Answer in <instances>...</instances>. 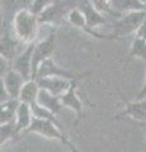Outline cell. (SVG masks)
Listing matches in <instances>:
<instances>
[{
	"instance_id": "obj_1",
	"label": "cell",
	"mask_w": 146,
	"mask_h": 152,
	"mask_svg": "<svg viewBox=\"0 0 146 152\" xmlns=\"http://www.w3.org/2000/svg\"><path fill=\"white\" fill-rule=\"evenodd\" d=\"M38 17H36L29 9H19L13 15L12 32L15 38L23 45L34 43L40 32Z\"/></svg>"
},
{
	"instance_id": "obj_2",
	"label": "cell",
	"mask_w": 146,
	"mask_h": 152,
	"mask_svg": "<svg viewBox=\"0 0 146 152\" xmlns=\"http://www.w3.org/2000/svg\"><path fill=\"white\" fill-rule=\"evenodd\" d=\"M26 133H34V134H38L41 137H43V138L57 141L61 145L67 147L71 152H79V150L75 147V145L70 141L67 134L65 133V129L60 128L57 124H55V123L50 122V121L37 119V118H34L32 126L28 128Z\"/></svg>"
},
{
	"instance_id": "obj_3",
	"label": "cell",
	"mask_w": 146,
	"mask_h": 152,
	"mask_svg": "<svg viewBox=\"0 0 146 152\" xmlns=\"http://www.w3.org/2000/svg\"><path fill=\"white\" fill-rule=\"evenodd\" d=\"M146 18V10L145 12H132L123 14L120 19L113 22V34L118 39L121 38H127L131 34H136L139 28L144 23Z\"/></svg>"
},
{
	"instance_id": "obj_4",
	"label": "cell",
	"mask_w": 146,
	"mask_h": 152,
	"mask_svg": "<svg viewBox=\"0 0 146 152\" xmlns=\"http://www.w3.org/2000/svg\"><path fill=\"white\" fill-rule=\"evenodd\" d=\"M55 45H56V34L55 31L51 29L43 39L36 41L34 43V51H33V60H32V80L36 79V74L38 70L40 65L45 62L46 60L52 58V55L55 52Z\"/></svg>"
},
{
	"instance_id": "obj_5",
	"label": "cell",
	"mask_w": 146,
	"mask_h": 152,
	"mask_svg": "<svg viewBox=\"0 0 146 152\" xmlns=\"http://www.w3.org/2000/svg\"><path fill=\"white\" fill-rule=\"evenodd\" d=\"M87 75L88 74H76V72H73V71H70V70H66V69L59 66L55 62L54 58H48L40 65L34 80L46 79V77H60V79H66V80L74 81V80H79Z\"/></svg>"
},
{
	"instance_id": "obj_6",
	"label": "cell",
	"mask_w": 146,
	"mask_h": 152,
	"mask_svg": "<svg viewBox=\"0 0 146 152\" xmlns=\"http://www.w3.org/2000/svg\"><path fill=\"white\" fill-rule=\"evenodd\" d=\"M27 45H23L22 42H19L15 38V36L13 34L12 29L10 31H4L1 33V39H0V56L1 58L7 60L8 62L12 64V61L15 57L22 53Z\"/></svg>"
},
{
	"instance_id": "obj_7",
	"label": "cell",
	"mask_w": 146,
	"mask_h": 152,
	"mask_svg": "<svg viewBox=\"0 0 146 152\" xmlns=\"http://www.w3.org/2000/svg\"><path fill=\"white\" fill-rule=\"evenodd\" d=\"M70 9L66 8L65 3L60 1H52L51 5L38 17L40 26H60L62 22L66 20L67 13Z\"/></svg>"
},
{
	"instance_id": "obj_8",
	"label": "cell",
	"mask_w": 146,
	"mask_h": 152,
	"mask_svg": "<svg viewBox=\"0 0 146 152\" xmlns=\"http://www.w3.org/2000/svg\"><path fill=\"white\" fill-rule=\"evenodd\" d=\"M66 22L69 23V24H71L73 27L78 28V29L83 31L84 33H87V34L92 36L94 38H98V39H118L113 33L112 34H103V33H99L97 31L90 29L87 24L84 14L81 13V10H80L79 8H71L70 9V12L67 13V17H66Z\"/></svg>"
},
{
	"instance_id": "obj_9",
	"label": "cell",
	"mask_w": 146,
	"mask_h": 152,
	"mask_svg": "<svg viewBox=\"0 0 146 152\" xmlns=\"http://www.w3.org/2000/svg\"><path fill=\"white\" fill-rule=\"evenodd\" d=\"M34 43L28 45L24 48V51L12 61V69L17 71L18 74H21L26 81H31L32 80V72H33L32 71V60H33Z\"/></svg>"
},
{
	"instance_id": "obj_10",
	"label": "cell",
	"mask_w": 146,
	"mask_h": 152,
	"mask_svg": "<svg viewBox=\"0 0 146 152\" xmlns=\"http://www.w3.org/2000/svg\"><path fill=\"white\" fill-rule=\"evenodd\" d=\"M26 83L27 81L24 80V77L13 69L5 72L0 79V86L4 88V90L10 96V99H19L21 91Z\"/></svg>"
},
{
	"instance_id": "obj_11",
	"label": "cell",
	"mask_w": 146,
	"mask_h": 152,
	"mask_svg": "<svg viewBox=\"0 0 146 152\" xmlns=\"http://www.w3.org/2000/svg\"><path fill=\"white\" fill-rule=\"evenodd\" d=\"M60 99H61V104H62L64 108H67L76 114V122H75V124H78L84 115V103L78 94V81H73L71 88L62 96H60Z\"/></svg>"
},
{
	"instance_id": "obj_12",
	"label": "cell",
	"mask_w": 146,
	"mask_h": 152,
	"mask_svg": "<svg viewBox=\"0 0 146 152\" xmlns=\"http://www.w3.org/2000/svg\"><path fill=\"white\" fill-rule=\"evenodd\" d=\"M123 118H130L135 122L146 124V99L142 100L135 99L134 102L127 103L122 112L114 117V119H123Z\"/></svg>"
},
{
	"instance_id": "obj_13",
	"label": "cell",
	"mask_w": 146,
	"mask_h": 152,
	"mask_svg": "<svg viewBox=\"0 0 146 152\" xmlns=\"http://www.w3.org/2000/svg\"><path fill=\"white\" fill-rule=\"evenodd\" d=\"M38 83L41 90L50 93L55 96H62V95L71 88L73 81L66 79H60V77H46V79H38L36 80ZM78 81V80H74Z\"/></svg>"
},
{
	"instance_id": "obj_14",
	"label": "cell",
	"mask_w": 146,
	"mask_h": 152,
	"mask_svg": "<svg viewBox=\"0 0 146 152\" xmlns=\"http://www.w3.org/2000/svg\"><path fill=\"white\" fill-rule=\"evenodd\" d=\"M78 8L84 14V18H85V20H87V24H88V27L90 28V29L95 31V28L108 24L107 17H104L95 7H94L93 1H81Z\"/></svg>"
},
{
	"instance_id": "obj_15",
	"label": "cell",
	"mask_w": 146,
	"mask_h": 152,
	"mask_svg": "<svg viewBox=\"0 0 146 152\" xmlns=\"http://www.w3.org/2000/svg\"><path fill=\"white\" fill-rule=\"evenodd\" d=\"M34 119L33 115V110H32V107L28 105V104L21 103L19 107H18L17 110V117H15V128L18 134L19 133H26L27 129L32 126Z\"/></svg>"
},
{
	"instance_id": "obj_16",
	"label": "cell",
	"mask_w": 146,
	"mask_h": 152,
	"mask_svg": "<svg viewBox=\"0 0 146 152\" xmlns=\"http://www.w3.org/2000/svg\"><path fill=\"white\" fill-rule=\"evenodd\" d=\"M111 5L116 13L123 15L132 12H145L146 3L140 0H111Z\"/></svg>"
},
{
	"instance_id": "obj_17",
	"label": "cell",
	"mask_w": 146,
	"mask_h": 152,
	"mask_svg": "<svg viewBox=\"0 0 146 152\" xmlns=\"http://www.w3.org/2000/svg\"><path fill=\"white\" fill-rule=\"evenodd\" d=\"M37 104L43 109H46V110L54 113L55 115H59L61 110L64 109L60 96H55V95L47 93L45 90H41L38 99H37Z\"/></svg>"
},
{
	"instance_id": "obj_18",
	"label": "cell",
	"mask_w": 146,
	"mask_h": 152,
	"mask_svg": "<svg viewBox=\"0 0 146 152\" xmlns=\"http://www.w3.org/2000/svg\"><path fill=\"white\" fill-rule=\"evenodd\" d=\"M19 99H10L5 103H0V124L14 123L17 117V110L19 107Z\"/></svg>"
},
{
	"instance_id": "obj_19",
	"label": "cell",
	"mask_w": 146,
	"mask_h": 152,
	"mask_svg": "<svg viewBox=\"0 0 146 152\" xmlns=\"http://www.w3.org/2000/svg\"><path fill=\"white\" fill-rule=\"evenodd\" d=\"M41 93V88L38 83L36 80H31V81H27L23 86L21 95H19V102L28 104V105H32V104L37 103V99H38V95Z\"/></svg>"
},
{
	"instance_id": "obj_20",
	"label": "cell",
	"mask_w": 146,
	"mask_h": 152,
	"mask_svg": "<svg viewBox=\"0 0 146 152\" xmlns=\"http://www.w3.org/2000/svg\"><path fill=\"white\" fill-rule=\"evenodd\" d=\"M139 58L146 64V41L135 37L128 51V60Z\"/></svg>"
},
{
	"instance_id": "obj_21",
	"label": "cell",
	"mask_w": 146,
	"mask_h": 152,
	"mask_svg": "<svg viewBox=\"0 0 146 152\" xmlns=\"http://www.w3.org/2000/svg\"><path fill=\"white\" fill-rule=\"evenodd\" d=\"M18 136L15 123H8V124H0V145H5L7 142L13 140Z\"/></svg>"
},
{
	"instance_id": "obj_22",
	"label": "cell",
	"mask_w": 146,
	"mask_h": 152,
	"mask_svg": "<svg viewBox=\"0 0 146 152\" xmlns=\"http://www.w3.org/2000/svg\"><path fill=\"white\" fill-rule=\"evenodd\" d=\"M51 3L52 1H47V0H34V1L31 3L29 10L33 13L36 17H40L41 14L51 5Z\"/></svg>"
},
{
	"instance_id": "obj_23",
	"label": "cell",
	"mask_w": 146,
	"mask_h": 152,
	"mask_svg": "<svg viewBox=\"0 0 146 152\" xmlns=\"http://www.w3.org/2000/svg\"><path fill=\"white\" fill-rule=\"evenodd\" d=\"M135 37H137V38H141V39L146 41V18H145L144 23H142V24H141V27L139 28V31L136 32Z\"/></svg>"
},
{
	"instance_id": "obj_24",
	"label": "cell",
	"mask_w": 146,
	"mask_h": 152,
	"mask_svg": "<svg viewBox=\"0 0 146 152\" xmlns=\"http://www.w3.org/2000/svg\"><path fill=\"white\" fill-rule=\"evenodd\" d=\"M145 95H146V74H145V81H144V86L141 88L140 93H139L137 96H136V99H137V100H142V99L145 98Z\"/></svg>"
},
{
	"instance_id": "obj_25",
	"label": "cell",
	"mask_w": 146,
	"mask_h": 152,
	"mask_svg": "<svg viewBox=\"0 0 146 152\" xmlns=\"http://www.w3.org/2000/svg\"><path fill=\"white\" fill-rule=\"evenodd\" d=\"M142 152H146V132H145V138H144V151Z\"/></svg>"
},
{
	"instance_id": "obj_26",
	"label": "cell",
	"mask_w": 146,
	"mask_h": 152,
	"mask_svg": "<svg viewBox=\"0 0 146 152\" xmlns=\"http://www.w3.org/2000/svg\"><path fill=\"white\" fill-rule=\"evenodd\" d=\"M144 99H146V95H145V98H144Z\"/></svg>"
},
{
	"instance_id": "obj_27",
	"label": "cell",
	"mask_w": 146,
	"mask_h": 152,
	"mask_svg": "<svg viewBox=\"0 0 146 152\" xmlns=\"http://www.w3.org/2000/svg\"><path fill=\"white\" fill-rule=\"evenodd\" d=\"M144 126H145V127H146V124H144Z\"/></svg>"
}]
</instances>
